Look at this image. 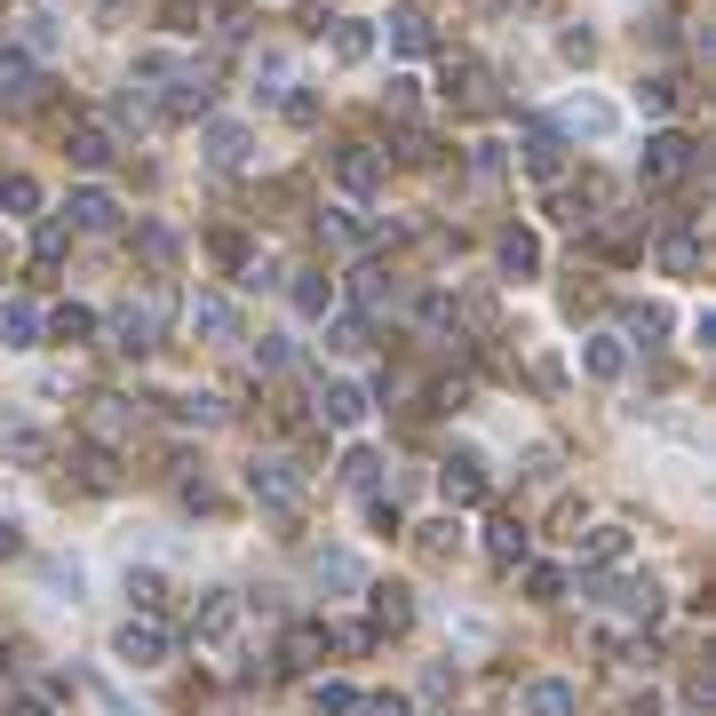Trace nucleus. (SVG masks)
<instances>
[{"label": "nucleus", "mask_w": 716, "mask_h": 716, "mask_svg": "<svg viewBox=\"0 0 716 716\" xmlns=\"http://www.w3.org/2000/svg\"><path fill=\"white\" fill-rule=\"evenodd\" d=\"M693 176H701V144H693V135H676V128L645 135V152H637V184L669 191V184H693Z\"/></svg>", "instance_id": "f257e3e1"}, {"label": "nucleus", "mask_w": 716, "mask_h": 716, "mask_svg": "<svg viewBox=\"0 0 716 716\" xmlns=\"http://www.w3.org/2000/svg\"><path fill=\"white\" fill-rule=\"evenodd\" d=\"M159 334H167V287H152L144 302H120V311H112V343L128 351V359H144V351H159Z\"/></svg>", "instance_id": "f03ea898"}, {"label": "nucleus", "mask_w": 716, "mask_h": 716, "mask_svg": "<svg viewBox=\"0 0 716 716\" xmlns=\"http://www.w3.org/2000/svg\"><path fill=\"white\" fill-rule=\"evenodd\" d=\"M112 653H120L128 669H159L167 653H176V637H167V621H159V613H128V621H120V637H112Z\"/></svg>", "instance_id": "7ed1b4c3"}, {"label": "nucleus", "mask_w": 716, "mask_h": 716, "mask_svg": "<svg viewBox=\"0 0 716 716\" xmlns=\"http://www.w3.org/2000/svg\"><path fill=\"white\" fill-rule=\"evenodd\" d=\"M247 494H255L263 509H295V502H302V470H295L287 454H255V462H247Z\"/></svg>", "instance_id": "20e7f679"}, {"label": "nucleus", "mask_w": 716, "mask_h": 716, "mask_svg": "<svg viewBox=\"0 0 716 716\" xmlns=\"http://www.w3.org/2000/svg\"><path fill=\"white\" fill-rule=\"evenodd\" d=\"M41 104V56L0 48V112H32Z\"/></svg>", "instance_id": "39448f33"}, {"label": "nucleus", "mask_w": 716, "mask_h": 716, "mask_svg": "<svg viewBox=\"0 0 716 716\" xmlns=\"http://www.w3.org/2000/svg\"><path fill=\"white\" fill-rule=\"evenodd\" d=\"M383 176H390V167H383L374 144H343V152H334V184H343V199H374Z\"/></svg>", "instance_id": "423d86ee"}, {"label": "nucleus", "mask_w": 716, "mask_h": 716, "mask_svg": "<svg viewBox=\"0 0 716 716\" xmlns=\"http://www.w3.org/2000/svg\"><path fill=\"white\" fill-rule=\"evenodd\" d=\"M319 239H327V247H374V239H383V223H374L359 199H334V208L319 216Z\"/></svg>", "instance_id": "0eeeda50"}, {"label": "nucleus", "mask_w": 716, "mask_h": 716, "mask_svg": "<svg viewBox=\"0 0 716 716\" xmlns=\"http://www.w3.org/2000/svg\"><path fill=\"white\" fill-rule=\"evenodd\" d=\"M366 613H374V637H398V629H415V590H398V582H366Z\"/></svg>", "instance_id": "6e6552de"}, {"label": "nucleus", "mask_w": 716, "mask_h": 716, "mask_svg": "<svg viewBox=\"0 0 716 716\" xmlns=\"http://www.w3.org/2000/svg\"><path fill=\"white\" fill-rule=\"evenodd\" d=\"M41 334H48L41 302H24V295H0V351H41Z\"/></svg>", "instance_id": "1a4fd4ad"}, {"label": "nucleus", "mask_w": 716, "mask_h": 716, "mask_svg": "<svg viewBox=\"0 0 716 716\" xmlns=\"http://www.w3.org/2000/svg\"><path fill=\"white\" fill-rule=\"evenodd\" d=\"M191 637L223 653V645L239 637V597H231V590H208V597H199V613H191Z\"/></svg>", "instance_id": "9d476101"}, {"label": "nucleus", "mask_w": 716, "mask_h": 716, "mask_svg": "<svg viewBox=\"0 0 716 716\" xmlns=\"http://www.w3.org/2000/svg\"><path fill=\"white\" fill-rule=\"evenodd\" d=\"M526 176L533 184H558L565 176V135L550 120H526Z\"/></svg>", "instance_id": "9b49d317"}, {"label": "nucleus", "mask_w": 716, "mask_h": 716, "mask_svg": "<svg viewBox=\"0 0 716 716\" xmlns=\"http://www.w3.org/2000/svg\"><path fill=\"white\" fill-rule=\"evenodd\" d=\"M199 152H208V167H247L255 135H247V120H208L199 128Z\"/></svg>", "instance_id": "f8f14e48"}, {"label": "nucleus", "mask_w": 716, "mask_h": 716, "mask_svg": "<svg viewBox=\"0 0 716 716\" xmlns=\"http://www.w3.org/2000/svg\"><path fill=\"white\" fill-rule=\"evenodd\" d=\"M311 406H319V422H334V430H359L374 398H366L359 383H343V374H334V383H319V398H311Z\"/></svg>", "instance_id": "ddd939ff"}, {"label": "nucleus", "mask_w": 716, "mask_h": 716, "mask_svg": "<svg viewBox=\"0 0 716 716\" xmlns=\"http://www.w3.org/2000/svg\"><path fill=\"white\" fill-rule=\"evenodd\" d=\"M438 494H447L454 509H477V502H486V462H477V454H447V470H438Z\"/></svg>", "instance_id": "4468645a"}, {"label": "nucleus", "mask_w": 716, "mask_h": 716, "mask_svg": "<svg viewBox=\"0 0 716 716\" xmlns=\"http://www.w3.org/2000/svg\"><path fill=\"white\" fill-rule=\"evenodd\" d=\"M518 708H526V716H582V693H573L565 676H526V685H518Z\"/></svg>", "instance_id": "2eb2a0df"}, {"label": "nucleus", "mask_w": 716, "mask_h": 716, "mask_svg": "<svg viewBox=\"0 0 716 716\" xmlns=\"http://www.w3.org/2000/svg\"><path fill=\"white\" fill-rule=\"evenodd\" d=\"M191 334L199 343H239V302L231 295H191Z\"/></svg>", "instance_id": "dca6fc26"}, {"label": "nucleus", "mask_w": 716, "mask_h": 716, "mask_svg": "<svg viewBox=\"0 0 716 716\" xmlns=\"http://www.w3.org/2000/svg\"><path fill=\"white\" fill-rule=\"evenodd\" d=\"M558 120H565L573 135H590V144H605V135L621 128V112H613L605 96H590V88H582V96H565V112H558Z\"/></svg>", "instance_id": "f3484780"}, {"label": "nucleus", "mask_w": 716, "mask_h": 716, "mask_svg": "<svg viewBox=\"0 0 716 716\" xmlns=\"http://www.w3.org/2000/svg\"><path fill=\"white\" fill-rule=\"evenodd\" d=\"M128 430H135V398H120V390H96V398H88V438L120 447Z\"/></svg>", "instance_id": "a211bd4d"}, {"label": "nucleus", "mask_w": 716, "mask_h": 716, "mask_svg": "<svg viewBox=\"0 0 716 716\" xmlns=\"http://www.w3.org/2000/svg\"><path fill=\"white\" fill-rule=\"evenodd\" d=\"M319 661H327V629H319V621H295V629L279 637V669H287V676H311Z\"/></svg>", "instance_id": "6ab92c4d"}, {"label": "nucleus", "mask_w": 716, "mask_h": 716, "mask_svg": "<svg viewBox=\"0 0 716 716\" xmlns=\"http://www.w3.org/2000/svg\"><path fill=\"white\" fill-rule=\"evenodd\" d=\"M64 152H73V167H88V176H96V167H112V152H120V135H112L104 120H80L73 135H64Z\"/></svg>", "instance_id": "aec40b11"}, {"label": "nucleus", "mask_w": 716, "mask_h": 716, "mask_svg": "<svg viewBox=\"0 0 716 716\" xmlns=\"http://www.w3.org/2000/svg\"><path fill=\"white\" fill-rule=\"evenodd\" d=\"M64 223H73V231H112V223H120V199H112L104 184H80L73 208H64Z\"/></svg>", "instance_id": "412c9836"}, {"label": "nucleus", "mask_w": 716, "mask_h": 716, "mask_svg": "<svg viewBox=\"0 0 716 716\" xmlns=\"http://www.w3.org/2000/svg\"><path fill=\"white\" fill-rule=\"evenodd\" d=\"M319 327H327V351H334V359H366V351H374V327H366V311H327Z\"/></svg>", "instance_id": "4be33fe9"}, {"label": "nucleus", "mask_w": 716, "mask_h": 716, "mask_svg": "<svg viewBox=\"0 0 716 716\" xmlns=\"http://www.w3.org/2000/svg\"><path fill=\"white\" fill-rule=\"evenodd\" d=\"M582 374H590V383H621V374H629V343H621V334H590V343H582Z\"/></svg>", "instance_id": "5701e85b"}, {"label": "nucleus", "mask_w": 716, "mask_h": 716, "mask_svg": "<svg viewBox=\"0 0 716 716\" xmlns=\"http://www.w3.org/2000/svg\"><path fill=\"white\" fill-rule=\"evenodd\" d=\"M327 56H334V64H366V56H374V24H366V16H334V24H327Z\"/></svg>", "instance_id": "b1692460"}, {"label": "nucleus", "mask_w": 716, "mask_h": 716, "mask_svg": "<svg viewBox=\"0 0 716 716\" xmlns=\"http://www.w3.org/2000/svg\"><path fill=\"white\" fill-rule=\"evenodd\" d=\"M494 263L509 271V279H533V271H541V239H533V231H518V223H509V231L494 239Z\"/></svg>", "instance_id": "393cba45"}, {"label": "nucleus", "mask_w": 716, "mask_h": 716, "mask_svg": "<svg viewBox=\"0 0 716 716\" xmlns=\"http://www.w3.org/2000/svg\"><path fill=\"white\" fill-rule=\"evenodd\" d=\"M0 462H24V470H32V462H48V438L32 430L24 415H0Z\"/></svg>", "instance_id": "a878e982"}, {"label": "nucleus", "mask_w": 716, "mask_h": 716, "mask_svg": "<svg viewBox=\"0 0 716 716\" xmlns=\"http://www.w3.org/2000/svg\"><path fill=\"white\" fill-rule=\"evenodd\" d=\"M573 550H582V565H621L629 558V526H590V533H573Z\"/></svg>", "instance_id": "bb28decb"}, {"label": "nucleus", "mask_w": 716, "mask_h": 716, "mask_svg": "<svg viewBox=\"0 0 716 716\" xmlns=\"http://www.w3.org/2000/svg\"><path fill=\"white\" fill-rule=\"evenodd\" d=\"M311 573H319V590H366V565L351 550H311Z\"/></svg>", "instance_id": "cd10ccee"}, {"label": "nucleus", "mask_w": 716, "mask_h": 716, "mask_svg": "<svg viewBox=\"0 0 716 716\" xmlns=\"http://www.w3.org/2000/svg\"><path fill=\"white\" fill-rule=\"evenodd\" d=\"M287 295H295V311H302V319H327V311H334V279H327V271H295Z\"/></svg>", "instance_id": "c85d7f7f"}, {"label": "nucleus", "mask_w": 716, "mask_h": 716, "mask_svg": "<svg viewBox=\"0 0 716 716\" xmlns=\"http://www.w3.org/2000/svg\"><path fill=\"white\" fill-rule=\"evenodd\" d=\"M661 334H669V311H661V302H629V311H621V343H645V351H653Z\"/></svg>", "instance_id": "c756f323"}, {"label": "nucleus", "mask_w": 716, "mask_h": 716, "mask_svg": "<svg viewBox=\"0 0 716 716\" xmlns=\"http://www.w3.org/2000/svg\"><path fill=\"white\" fill-rule=\"evenodd\" d=\"M287 88H295V56H287V48H263V64H255V96H263V104H279Z\"/></svg>", "instance_id": "7c9ffc66"}, {"label": "nucleus", "mask_w": 716, "mask_h": 716, "mask_svg": "<svg viewBox=\"0 0 716 716\" xmlns=\"http://www.w3.org/2000/svg\"><path fill=\"white\" fill-rule=\"evenodd\" d=\"M676 104H685V80H676V73H645V80H637V112L661 120V112H676Z\"/></svg>", "instance_id": "2f4dec72"}, {"label": "nucleus", "mask_w": 716, "mask_h": 716, "mask_svg": "<svg viewBox=\"0 0 716 716\" xmlns=\"http://www.w3.org/2000/svg\"><path fill=\"white\" fill-rule=\"evenodd\" d=\"M486 550H494V565H526V550H533V533H526L518 518H494V526H486Z\"/></svg>", "instance_id": "473e14b6"}, {"label": "nucleus", "mask_w": 716, "mask_h": 716, "mask_svg": "<svg viewBox=\"0 0 716 716\" xmlns=\"http://www.w3.org/2000/svg\"><path fill=\"white\" fill-rule=\"evenodd\" d=\"M390 48L398 56H422L430 48V16L422 9H390Z\"/></svg>", "instance_id": "72a5a7b5"}, {"label": "nucleus", "mask_w": 716, "mask_h": 716, "mask_svg": "<svg viewBox=\"0 0 716 716\" xmlns=\"http://www.w3.org/2000/svg\"><path fill=\"white\" fill-rule=\"evenodd\" d=\"M48 334H56V343H88V334H96V311H88V302H56V311H48Z\"/></svg>", "instance_id": "f704fd0d"}, {"label": "nucleus", "mask_w": 716, "mask_h": 716, "mask_svg": "<svg viewBox=\"0 0 716 716\" xmlns=\"http://www.w3.org/2000/svg\"><path fill=\"white\" fill-rule=\"evenodd\" d=\"M135 255H144L152 271H167V263H176V231H167V223H135Z\"/></svg>", "instance_id": "c9c22d12"}, {"label": "nucleus", "mask_w": 716, "mask_h": 716, "mask_svg": "<svg viewBox=\"0 0 716 716\" xmlns=\"http://www.w3.org/2000/svg\"><path fill=\"white\" fill-rule=\"evenodd\" d=\"M661 271L693 279V271H701V239H693V231H669V239H661Z\"/></svg>", "instance_id": "e433bc0d"}, {"label": "nucleus", "mask_w": 716, "mask_h": 716, "mask_svg": "<svg viewBox=\"0 0 716 716\" xmlns=\"http://www.w3.org/2000/svg\"><path fill=\"white\" fill-rule=\"evenodd\" d=\"M311 701H319V716H351V708H359V685H343V676H319Z\"/></svg>", "instance_id": "4c0bfd02"}, {"label": "nucleus", "mask_w": 716, "mask_h": 716, "mask_svg": "<svg viewBox=\"0 0 716 716\" xmlns=\"http://www.w3.org/2000/svg\"><path fill=\"white\" fill-rule=\"evenodd\" d=\"M0 208H9V216H41V184H32V176H0Z\"/></svg>", "instance_id": "58836bf2"}, {"label": "nucleus", "mask_w": 716, "mask_h": 716, "mask_svg": "<svg viewBox=\"0 0 716 716\" xmlns=\"http://www.w3.org/2000/svg\"><path fill=\"white\" fill-rule=\"evenodd\" d=\"M359 302H366V311H383V302H398V279H390L383 263H366V271H359Z\"/></svg>", "instance_id": "ea45409f"}, {"label": "nucleus", "mask_w": 716, "mask_h": 716, "mask_svg": "<svg viewBox=\"0 0 716 716\" xmlns=\"http://www.w3.org/2000/svg\"><path fill=\"white\" fill-rule=\"evenodd\" d=\"M80 486H88V494L120 486V470H112V454H104V447H88V454H80Z\"/></svg>", "instance_id": "a19ab883"}, {"label": "nucleus", "mask_w": 716, "mask_h": 716, "mask_svg": "<svg viewBox=\"0 0 716 716\" xmlns=\"http://www.w3.org/2000/svg\"><path fill=\"white\" fill-rule=\"evenodd\" d=\"M64 239H73V223H64V216H56V223H41V239H32V263H41V271H48V263H64Z\"/></svg>", "instance_id": "79ce46f5"}, {"label": "nucleus", "mask_w": 716, "mask_h": 716, "mask_svg": "<svg viewBox=\"0 0 716 716\" xmlns=\"http://www.w3.org/2000/svg\"><path fill=\"white\" fill-rule=\"evenodd\" d=\"M415 319H422L430 334H447V327H454V295H438V287H430V295L415 302Z\"/></svg>", "instance_id": "37998d69"}, {"label": "nucleus", "mask_w": 716, "mask_h": 716, "mask_svg": "<svg viewBox=\"0 0 716 716\" xmlns=\"http://www.w3.org/2000/svg\"><path fill=\"white\" fill-rule=\"evenodd\" d=\"M526 590H533V605H558L565 597V573L558 565H526Z\"/></svg>", "instance_id": "c03bdc74"}, {"label": "nucleus", "mask_w": 716, "mask_h": 716, "mask_svg": "<svg viewBox=\"0 0 716 716\" xmlns=\"http://www.w3.org/2000/svg\"><path fill=\"white\" fill-rule=\"evenodd\" d=\"M255 366H263V374H287V366H295V343H287V334H263V343H255Z\"/></svg>", "instance_id": "a18cd8bd"}, {"label": "nucleus", "mask_w": 716, "mask_h": 716, "mask_svg": "<svg viewBox=\"0 0 716 716\" xmlns=\"http://www.w3.org/2000/svg\"><path fill=\"white\" fill-rule=\"evenodd\" d=\"M374 470H383V462H374L366 447H351V454H343V486H359V494H374Z\"/></svg>", "instance_id": "49530a36"}, {"label": "nucleus", "mask_w": 716, "mask_h": 716, "mask_svg": "<svg viewBox=\"0 0 716 716\" xmlns=\"http://www.w3.org/2000/svg\"><path fill=\"white\" fill-rule=\"evenodd\" d=\"M351 716H415V701H406V693H359Z\"/></svg>", "instance_id": "de8ad7c7"}, {"label": "nucleus", "mask_w": 716, "mask_h": 716, "mask_svg": "<svg viewBox=\"0 0 716 716\" xmlns=\"http://www.w3.org/2000/svg\"><path fill=\"white\" fill-rule=\"evenodd\" d=\"M176 422H191V430H216V422H223V406H216V398H176Z\"/></svg>", "instance_id": "09e8293b"}, {"label": "nucleus", "mask_w": 716, "mask_h": 716, "mask_svg": "<svg viewBox=\"0 0 716 716\" xmlns=\"http://www.w3.org/2000/svg\"><path fill=\"white\" fill-rule=\"evenodd\" d=\"M422 550H430V558H454V550H462V526H454V518L422 526Z\"/></svg>", "instance_id": "8fccbe9b"}, {"label": "nucleus", "mask_w": 716, "mask_h": 716, "mask_svg": "<svg viewBox=\"0 0 716 716\" xmlns=\"http://www.w3.org/2000/svg\"><path fill=\"white\" fill-rule=\"evenodd\" d=\"M327 645H343V653H374L383 637H374L366 621H343V629H327Z\"/></svg>", "instance_id": "3c124183"}, {"label": "nucleus", "mask_w": 716, "mask_h": 716, "mask_svg": "<svg viewBox=\"0 0 716 716\" xmlns=\"http://www.w3.org/2000/svg\"><path fill=\"white\" fill-rule=\"evenodd\" d=\"M128 605L135 613H159V573H128Z\"/></svg>", "instance_id": "603ef678"}, {"label": "nucleus", "mask_w": 716, "mask_h": 716, "mask_svg": "<svg viewBox=\"0 0 716 716\" xmlns=\"http://www.w3.org/2000/svg\"><path fill=\"white\" fill-rule=\"evenodd\" d=\"M159 24L167 32H199V0H159Z\"/></svg>", "instance_id": "864d4df0"}, {"label": "nucleus", "mask_w": 716, "mask_h": 716, "mask_svg": "<svg viewBox=\"0 0 716 716\" xmlns=\"http://www.w3.org/2000/svg\"><path fill=\"white\" fill-rule=\"evenodd\" d=\"M558 56H565V64H590V56H597V32H582V24H573L565 41H558Z\"/></svg>", "instance_id": "5fc2aeb1"}, {"label": "nucleus", "mask_w": 716, "mask_h": 716, "mask_svg": "<svg viewBox=\"0 0 716 716\" xmlns=\"http://www.w3.org/2000/svg\"><path fill=\"white\" fill-rule=\"evenodd\" d=\"M0 716H56V701H48V693H9V708H0Z\"/></svg>", "instance_id": "6e6d98bb"}, {"label": "nucleus", "mask_w": 716, "mask_h": 716, "mask_svg": "<svg viewBox=\"0 0 716 716\" xmlns=\"http://www.w3.org/2000/svg\"><path fill=\"white\" fill-rule=\"evenodd\" d=\"M56 48V16H32V32H24V56H48Z\"/></svg>", "instance_id": "4d7b16f0"}, {"label": "nucleus", "mask_w": 716, "mask_h": 716, "mask_svg": "<svg viewBox=\"0 0 716 716\" xmlns=\"http://www.w3.org/2000/svg\"><path fill=\"white\" fill-rule=\"evenodd\" d=\"M415 88H422V80H406V73H398V80H390V88H383V104H390V112H398V120H406V112H415Z\"/></svg>", "instance_id": "13d9d810"}, {"label": "nucleus", "mask_w": 716, "mask_h": 716, "mask_svg": "<svg viewBox=\"0 0 716 716\" xmlns=\"http://www.w3.org/2000/svg\"><path fill=\"white\" fill-rule=\"evenodd\" d=\"M398 159H415V167H430V159H438V135H422V128H415V135H406V152H398Z\"/></svg>", "instance_id": "bf43d9fd"}, {"label": "nucleus", "mask_w": 716, "mask_h": 716, "mask_svg": "<svg viewBox=\"0 0 716 716\" xmlns=\"http://www.w3.org/2000/svg\"><path fill=\"white\" fill-rule=\"evenodd\" d=\"M366 518H374V533H398V502L374 494V502H366Z\"/></svg>", "instance_id": "052dcab7"}, {"label": "nucleus", "mask_w": 716, "mask_h": 716, "mask_svg": "<svg viewBox=\"0 0 716 716\" xmlns=\"http://www.w3.org/2000/svg\"><path fill=\"white\" fill-rule=\"evenodd\" d=\"M470 167H477V176H502L509 159H502V144H477V152H470Z\"/></svg>", "instance_id": "680f3d73"}, {"label": "nucleus", "mask_w": 716, "mask_h": 716, "mask_svg": "<svg viewBox=\"0 0 716 716\" xmlns=\"http://www.w3.org/2000/svg\"><path fill=\"white\" fill-rule=\"evenodd\" d=\"M208 255H216V263H247V247H239L231 231H216V239H208Z\"/></svg>", "instance_id": "e2e57ef3"}, {"label": "nucleus", "mask_w": 716, "mask_h": 716, "mask_svg": "<svg viewBox=\"0 0 716 716\" xmlns=\"http://www.w3.org/2000/svg\"><path fill=\"white\" fill-rule=\"evenodd\" d=\"M16 550H24V533H16L9 518H0V558H16Z\"/></svg>", "instance_id": "0e129e2a"}, {"label": "nucleus", "mask_w": 716, "mask_h": 716, "mask_svg": "<svg viewBox=\"0 0 716 716\" xmlns=\"http://www.w3.org/2000/svg\"><path fill=\"white\" fill-rule=\"evenodd\" d=\"M334 9H351V0H334Z\"/></svg>", "instance_id": "69168bd1"}, {"label": "nucleus", "mask_w": 716, "mask_h": 716, "mask_svg": "<svg viewBox=\"0 0 716 716\" xmlns=\"http://www.w3.org/2000/svg\"><path fill=\"white\" fill-rule=\"evenodd\" d=\"M526 9H541V0H526Z\"/></svg>", "instance_id": "338daca9"}]
</instances>
